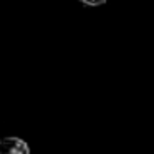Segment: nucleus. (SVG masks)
Wrapping results in <instances>:
<instances>
[{
    "label": "nucleus",
    "instance_id": "obj_3",
    "mask_svg": "<svg viewBox=\"0 0 154 154\" xmlns=\"http://www.w3.org/2000/svg\"><path fill=\"white\" fill-rule=\"evenodd\" d=\"M0 139H2V137H0Z\"/></svg>",
    "mask_w": 154,
    "mask_h": 154
},
{
    "label": "nucleus",
    "instance_id": "obj_2",
    "mask_svg": "<svg viewBox=\"0 0 154 154\" xmlns=\"http://www.w3.org/2000/svg\"><path fill=\"white\" fill-rule=\"evenodd\" d=\"M80 2H83V4H86V5H91V7H98V5L106 4L108 0H80Z\"/></svg>",
    "mask_w": 154,
    "mask_h": 154
},
{
    "label": "nucleus",
    "instance_id": "obj_1",
    "mask_svg": "<svg viewBox=\"0 0 154 154\" xmlns=\"http://www.w3.org/2000/svg\"><path fill=\"white\" fill-rule=\"evenodd\" d=\"M0 154H30V147L20 137L8 136L0 139Z\"/></svg>",
    "mask_w": 154,
    "mask_h": 154
}]
</instances>
